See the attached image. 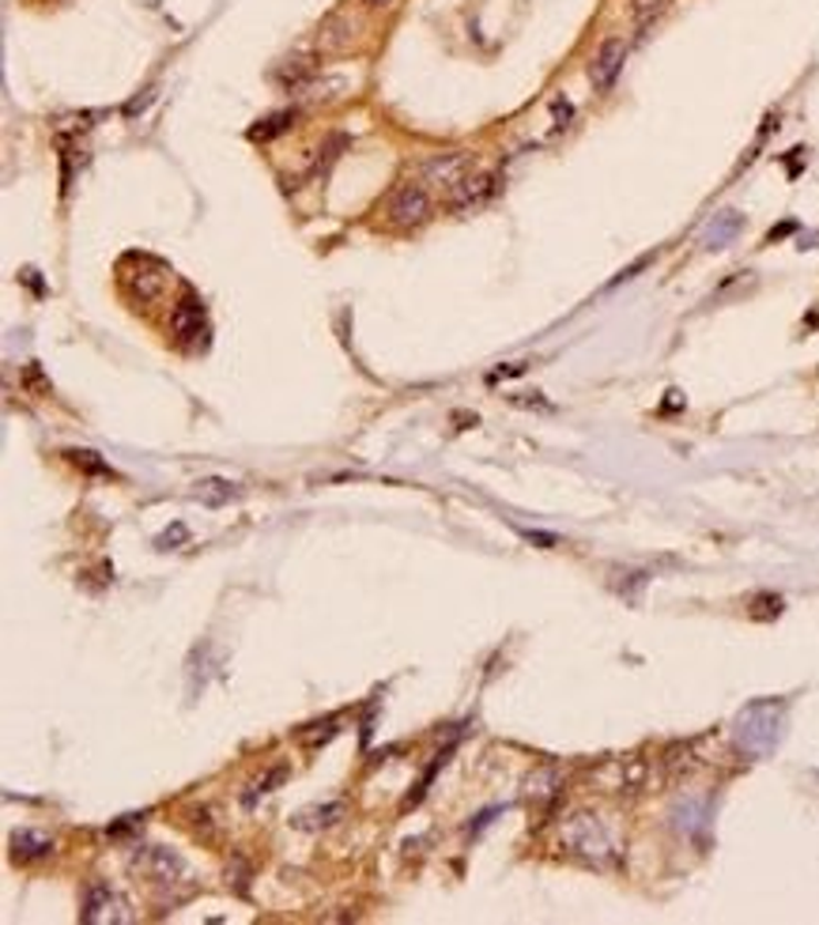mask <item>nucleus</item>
Instances as JSON below:
<instances>
[{
	"label": "nucleus",
	"mask_w": 819,
	"mask_h": 925,
	"mask_svg": "<svg viewBox=\"0 0 819 925\" xmlns=\"http://www.w3.org/2000/svg\"><path fill=\"white\" fill-rule=\"evenodd\" d=\"M563 846L574 858L593 861V865H612L620 858V842H615L612 828L593 812H578L563 823Z\"/></svg>",
	"instance_id": "obj_1"
},
{
	"label": "nucleus",
	"mask_w": 819,
	"mask_h": 925,
	"mask_svg": "<svg viewBox=\"0 0 819 925\" xmlns=\"http://www.w3.org/2000/svg\"><path fill=\"white\" fill-rule=\"evenodd\" d=\"M117 277H122L125 295L133 302H141V306H147V302H155L163 291H167L170 269L163 261L147 258V253H128L122 261V269H117Z\"/></svg>",
	"instance_id": "obj_2"
},
{
	"label": "nucleus",
	"mask_w": 819,
	"mask_h": 925,
	"mask_svg": "<svg viewBox=\"0 0 819 925\" xmlns=\"http://www.w3.org/2000/svg\"><path fill=\"white\" fill-rule=\"evenodd\" d=\"M778 726H781V703H751L736 721V745L751 756H763L778 745Z\"/></svg>",
	"instance_id": "obj_3"
},
{
	"label": "nucleus",
	"mask_w": 819,
	"mask_h": 925,
	"mask_svg": "<svg viewBox=\"0 0 819 925\" xmlns=\"http://www.w3.org/2000/svg\"><path fill=\"white\" fill-rule=\"evenodd\" d=\"M431 189L423 186V181H404V186L393 189L390 197V224L401 227V231H408V227H423L431 219Z\"/></svg>",
	"instance_id": "obj_4"
},
{
	"label": "nucleus",
	"mask_w": 819,
	"mask_h": 925,
	"mask_svg": "<svg viewBox=\"0 0 819 925\" xmlns=\"http://www.w3.org/2000/svg\"><path fill=\"white\" fill-rule=\"evenodd\" d=\"M473 174V155L468 152H446V155H431L419 170V181L427 189H438V194H454L457 186Z\"/></svg>",
	"instance_id": "obj_5"
},
{
	"label": "nucleus",
	"mask_w": 819,
	"mask_h": 925,
	"mask_svg": "<svg viewBox=\"0 0 819 925\" xmlns=\"http://www.w3.org/2000/svg\"><path fill=\"white\" fill-rule=\"evenodd\" d=\"M133 869L141 876H147L152 884H178L182 876H186V861H182L174 850H163V846H144L141 854L133 858Z\"/></svg>",
	"instance_id": "obj_6"
},
{
	"label": "nucleus",
	"mask_w": 819,
	"mask_h": 925,
	"mask_svg": "<svg viewBox=\"0 0 819 925\" xmlns=\"http://www.w3.org/2000/svg\"><path fill=\"white\" fill-rule=\"evenodd\" d=\"M205 329H208V310H205V302L189 291V295H182L178 306L170 310V336L178 344H193L205 336Z\"/></svg>",
	"instance_id": "obj_7"
},
{
	"label": "nucleus",
	"mask_w": 819,
	"mask_h": 925,
	"mask_svg": "<svg viewBox=\"0 0 819 925\" xmlns=\"http://www.w3.org/2000/svg\"><path fill=\"white\" fill-rule=\"evenodd\" d=\"M623 61H628V45L620 39H609L597 50L593 65H589V80H593L597 91H609L615 84V76L623 72Z\"/></svg>",
	"instance_id": "obj_8"
},
{
	"label": "nucleus",
	"mask_w": 819,
	"mask_h": 925,
	"mask_svg": "<svg viewBox=\"0 0 819 925\" xmlns=\"http://www.w3.org/2000/svg\"><path fill=\"white\" fill-rule=\"evenodd\" d=\"M125 922L128 914H125V903L117 900L114 892H110V884L106 881H95L87 887V895H84V922Z\"/></svg>",
	"instance_id": "obj_9"
},
{
	"label": "nucleus",
	"mask_w": 819,
	"mask_h": 925,
	"mask_svg": "<svg viewBox=\"0 0 819 925\" xmlns=\"http://www.w3.org/2000/svg\"><path fill=\"white\" fill-rule=\"evenodd\" d=\"M491 194H495V174H476V178L468 174V178L446 200H449L454 212H473V208H480Z\"/></svg>",
	"instance_id": "obj_10"
},
{
	"label": "nucleus",
	"mask_w": 819,
	"mask_h": 925,
	"mask_svg": "<svg viewBox=\"0 0 819 925\" xmlns=\"http://www.w3.org/2000/svg\"><path fill=\"white\" fill-rule=\"evenodd\" d=\"M310 76H314V58H310V53H291V58H283L280 65H276V80H280L283 87H302Z\"/></svg>",
	"instance_id": "obj_11"
},
{
	"label": "nucleus",
	"mask_w": 819,
	"mask_h": 925,
	"mask_svg": "<svg viewBox=\"0 0 819 925\" xmlns=\"http://www.w3.org/2000/svg\"><path fill=\"white\" fill-rule=\"evenodd\" d=\"M12 854L15 858H45L53 854V839L42 835V831H15L12 835Z\"/></svg>",
	"instance_id": "obj_12"
},
{
	"label": "nucleus",
	"mask_w": 819,
	"mask_h": 925,
	"mask_svg": "<svg viewBox=\"0 0 819 925\" xmlns=\"http://www.w3.org/2000/svg\"><path fill=\"white\" fill-rule=\"evenodd\" d=\"M740 227H744L740 216H736V212H725L722 219H714L711 231H706V246H711V250H722V246H729L733 238L740 235Z\"/></svg>",
	"instance_id": "obj_13"
},
{
	"label": "nucleus",
	"mask_w": 819,
	"mask_h": 925,
	"mask_svg": "<svg viewBox=\"0 0 819 925\" xmlns=\"http://www.w3.org/2000/svg\"><path fill=\"white\" fill-rule=\"evenodd\" d=\"M288 775H291V767H288V763H276V767H269V771H265V775L257 778V782L250 786V790H246L242 801H246V804H257V797H265V793H272L276 786H283V782H288Z\"/></svg>",
	"instance_id": "obj_14"
},
{
	"label": "nucleus",
	"mask_w": 819,
	"mask_h": 925,
	"mask_svg": "<svg viewBox=\"0 0 819 925\" xmlns=\"http://www.w3.org/2000/svg\"><path fill=\"white\" fill-rule=\"evenodd\" d=\"M348 31H352V27H348L344 20H329L325 27H321V34H318V45H321V50H325V53H336V50H344V45L352 42V34H348Z\"/></svg>",
	"instance_id": "obj_15"
},
{
	"label": "nucleus",
	"mask_w": 819,
	"mask_h": 925,
	"mask_svg": "<svg viewBox=\"0 0 819 925\" xmlns=\"http://www.w3.org/2000/svg\"><path fill=\"white\" fill-rule=\"evenodd\" d=\"M291 125H294V110H283V114H272V117H265V122H257L253 141H272V136L288 133Z\"/></svg>",
	"instance_id": "obj_16"
},
{
	"label": "nucleus",
	"mask_w": 819,
	"mask_h": 925,
	"mask_svg": "<svg viewBox=\"0 0 819 925\" xmlns=\"http://www.w3.org/2000/svg\"><path fill=\"white\" fill-rule=\"evenodd\" d=\"M344 801H333V804H321V809L314 812H307L302 817V828H333L336 820H344Z\"/></svg>",
	"instance_id": "obj_17"
},
{
	"label": "nucleus",
	"mask_w": 819,
	"mask_h": 925,
	"mask_svg": "<svg viewBox=\"0 0 819 925\" xmlns=\"http://www.w3.org/2000/svg\"><path fill=\"white\" fill-rule=\"evenodd\" d=\"M642 782H646V763H642V759H628V763L620 767V790L623 793L642 790Z\"/></svg>",
	"instance_id": "obj_18"
},
{
	"label": "nucleus",
	"mask_w": 819,
	"mask_h": 925,
	"mask_svg": "<svg viewBox=\"0 0 819 925\" xmlns=\"http://www.w3.org/2000/svg\"><path fill=\"white\" fill-rule=\"evenodd\" d=\"M235 496V484H227V480H208V484H200V499L205 502H224V499H231Z\"/></svg>",
	"instance_id": "obj_19"
},
{
	"label": "nucleus",
	"mask_w": 819,
	"mask_h": 925,
	"mask_svg": "<svg viewBox=\"0 0 819 925\" xmlns=\"http://www.w3.org/2000/svg\"><path fill=\"white\" fill-rule=\"evenodd\" d=\"M314 729H318V732H307V737H302V740H307L310 748H321V745H329V740H333L336 732H340V726H336V721H325V726H314Z\"/></svg>",
	"instance_id": "obj_20"
},
{
	"label": "nucleus",
	"mask_w": 819,
	"mask_h": 925,
	"mask_svg": "<svg viewBox=\"0 0 819 925\" xmlns=\"http://www.w3.org/2000/svg\"><path fill=\"white\" fill-rule=\"evenodd\" d=\"M72 461L80 465V469H87V472H110L103 461H99V454H91V450H69Z\"/></svg>",
	"instance_id": "obj_21"
},
{
	"label": "nucleus",
	"mask_w": 819,
	"mask_h": 925,
	"mask_svg": "<svg viewBox=\"0 0 819 925\" xmlns=\"http://www.w3.org/2000/svg\"><path fill=\"white\" fill-rule=\"evenodd\" d=\"M27 386H31L34 393H50V382H42L39 366H27Z\"/></svg>",
	"instance_id": "obj_22"
},
{
	"label": "nucleus",
	"mask_w": 819,
	"mask_h": 925,
	"mask_svg": "<svg viewBox=\"0 0 819 925\" xmlns=\"http://www.w3.org/2000/svg\"><path fill=\"white\" fill-rule=\"evenodd\" d=\"M141 820H144V817H122V823H114V828H110V835H114V839H117V835H125V831H128V828H136V823H141Z\"/></svg>",
	"instance_id": "obj_23"
},
{
	"label": "nucleus",
	"mask_w": 819,
	"mask_h": 925,
	"mask_svg": "<svg viewBox=\"0 0 819 925\" xmlns=\"http://www.w3.org/2000/svg\"><path fill=\"white\" fill-rule=\"evenodd\" d=\"M491 817H495V809H487V812H480V817H476V823L468 831H473V835H480V831L487 828V823H491Z\"/></svg>",
	"instance_id": "obj_24"
},
{
	"label": "nucleus",
	"mask_w": 819,
	"mask_h": 925,
	"mask_svg": "<svg viewBox=\"0 0 819 925\" xmlns=\"http://www.w3.org/2000/svg\"><path fill=\"white\" fill-rule=\"evenodd\" d=\"M526 537L532 540V544H556V537H551V533H532V529H529Z\"/></svg>",
	"instance_id": "obj_25"
}]
</instances>
